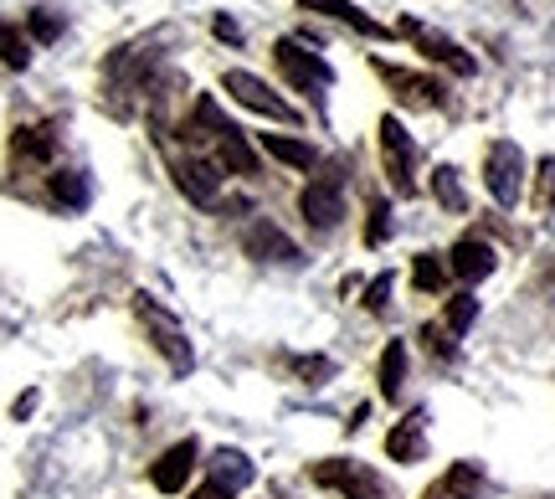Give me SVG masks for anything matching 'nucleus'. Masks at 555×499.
<instances>
[{
  "label": "nucleus",
  "instance_id": "a878e982",
  "mask_svg": "<svg viewBox=\"0 0 555 499\" xmlns=\"http://www.w3.org/2000/svg\"><path fill=\"white\" fill-rule=\"evenodd\" d=\"M0 62H5V67H26V62H31V47H26V37H21L16 26H5V21H0Z\"/></svg>",
  "mask_w": 555,
  "mask_h": 499
},
{
  "label": "nucleus",
  "instance_id": "20e7f679",
  "mask_svg": "<svg viewBox=\"0 0 555 499\" xmlns=\"http://www.w3.org/2000/svg\"><path fill=\"white\" fill-rule=\"evenodd\" d=\"M483 185L499 206H515L519 191H525V150L515 140H494L489 155H483Z\"/></svg>",
  "mask_w": 555,
  "mask_h": 499
},
{
  "label": "nucleus",
  "instance_id": "f03ea898",
  "mask_svg": "<svg viewBox=\"0 0 555 499\" xmlns=\"http://www.w3.org/2000/svg\"><path fill=\"white\" fill-rule=\"evenodd\" d=\"M309 479H314L319 489H335V495H345V499H386L380 474L356 459H319L314 469H309Z\"/></svg>",
  "mask_w": 555,
  "mask_h": 499
},
{
  "label": "nucleus",
  "instance_id": "7c9ffc66",
  "mask_svg": "<svg viewBox=\"0 0 555 499\" xmlns=\"http://www.w3.org/2000/svg\"><path fill=\"white\" fill-rule=\"evenodd\" d=\"M535 201L555 206V161H540V180H535Z\"/></svg>",
  "mask_w": 555,
  "mask_h": 499
},
{
  "label": "nucleus",
  "instance_id": "bb28decb",
  "mask_svg": "<svg viewBox=\"0 0 555 499\" xmlns=\"http://www.w3.org/2000/svg\"><path fill=\"white\" fill-rule=\"evenodd\" d=\"M474 320H478V299H474V294H457V299H448V309H442V324H448L453 335H463Z\"/></svg>",
  "mask_w": 555,
  "mask_h": 499
},
{
  "label": "nucleus",
  "instance_id": "5701e85b",
  "mask_svg": "<svg viewBox=\"0 0 555 499\" xmlns=\"http://www.w3.org/2000/svg\"><path fill=\"white\" fill-rule=\"evenodd\" d=\"M433 196L448 206V212H463L468 206V196H463V180H457L453 165H437L433 170Z\"/></svg>",
  "mask_w": 555,
  "mask_h": 499
},
{
  "label": "nucleus",
  "instance_id": "dca6fc26",
  "mask_svg": "<svg viewBox=\"0 0 555 499\" xmlns=\"http://www.w3.org/2000/svg\"><path fill=\"white\" fill-rule=\"evenodd\" d=\"M427 412H412V418H401L397 427H391V438H386V453L397 463H416L422 453H427Z\"/></svg>",
  "mask_w": 555,
  "mask_h": 499
},
{
  "label": "nucleus",
  "instance_id": "aec40b11",
  "mask_svg": "<svg viewBox=\"0 0 555 499\" xmlns=\"http://www.w3.org/2000/svg\"><path fill=\"white\" fill-rule=\"evenodd\" d=\"M262 150H268L273 161L294 165V170H314V165H319V150H314V144L294 140V135H262Z\"/></svg>",
  "mask_w": 555,
  "mask_h": 499
},
{
  "label": "nucleus",
  "instance_id": "f8f14e48",
  "mask_svg": "<svg viewBox=\"0 0 555 499\" xmlns=\"http://www.w3.org/2000/svg\"><path fill=\"white\" fill-rule=\"evenodd\" d=\"M380 78L397 88V99L401 103H412V108H437L442 103V82H433V78H416V73H406V67H391V62H371Z\"/></svg>",
  "mask_w": 555,
  "mask_h": 499
},
{
  "label": "nucleus",
  "instance_id": "b1692460",
  "mask_svg": "<svg viewBox=\"0 0 555 499\" xmlns=\"http://www.w3.org/2000/svg\"><path fill=\"white\" fill-rule=\"evenodd\" d=\"M412 283L422 289V294H437V289L448 283V263L437 258V253H422V258L412 263Z\"/></svg>",
  "mask_w": 555,
  "mask_h": 499
},
{
  "label": "nucleus",
  "instance_id": "412c9836",
  "mask_svg": "<svg viewBox=\"0 0 555 499\" xmlns=\"http://www.w3.org/2000/svg\"><path fill=\"white\" fill-rule=\"evenodd\" d=\"M401 381H406V345L391 340L386 350H380V397L397 401L401 397Z\"/></svg>",
  "mask_w": 555,
  "mask_h": 499
},
{
  "label": "nucleus",
  "instance_id": "1a4fd4ad",
  "mask_svg": "<svg viewBox=\"0 0 555 499\" xmlns=\"http://www.w3.org/2000/svg\"><path fill=\"white\" fill-rule=\"evenodd\" d=\"M242 247H247V258H258V263H283V268H298V263H304L298 242L268 217H253L242 227Z\"/></svg>",
  "mask_w": 555,
  "mask_h": 499
},
{
  "label": "nucleus",
  "instance_id": "2eb2a0df",
  "mask_svg": "<svg viewBox=\"0 0 555 499\" xmlns=\"http://www.w3.org/2000/svg\"><path fill=\"white\" fill-rule=\"evenodd\" d=\"M304 11H319V16H335L345 21L350 31H360V37H391L397 26H380L376 16H365L360 5H350V0H304Z\"/></svg>",
  "mask_w": 555,
  "mask_h": 499
},
{
  "label": "nucleus",
  "instance_id": "39448f33",
  "mask_svg": "<svg viewBox=\"0 0 555 499\" xmlns=\"http://www.w3.org/2000/svg\"><path fill=\"white\" fill-rule=\"evenodd\" d=\"M397 37L412 41V47H416V52H422L427 62H442V67H453L457 78H474V73H478V62L468 57V52H463L453 37H442V31H433V26H422V21H412V16L397 21Z\"/></svg>",
  "mask_w": 555,
  "mask_h": 499
},
{
  "label": "nucleus",
  "instance_id": "f3484780",
  "mask_svg": "<svg viewBox=\"0 0 555 499\" xmlns=\"http://www.w3.org/2000/svg\"><path fill=\"white\" fill-rule=\"evenodd\" d=\"M217 165L221 170H237V176H258V155H253V144H247V135L237 124H227L217 135Z\"/></svg>",
  "mask_w": 555,
  "mask_h": 499
},
{
  "label": "nucleus",
  "instance_id": "0eeeda50",
  "mask_svg": "<svg viewBox=\"0 0 555 499\" xmlns=\"http://www.w3.org/2000/svg\"><path fill=\"white\" fill-rule=\"evenodd\" d=\"M170 176H176V185L196 206H211V212L221 206V176L227 170L217 161H206V155H170Z\"/></svg>",
  "mask_w": 555,
  "mask_h": 499
},
{
  "label": "nucleus",
  "instance_id": "72a5a7b5",
  "mask_svg": "<svg viewBox=\"0 0 555 499\" xmlns=\"http://www.w3.org/2000/svg\"><path fill=\"white\" fill-rule=\"evenodd\" d=\"M211 31H217L221 41H242V26L232 16H217V21H211Z\"/></svg>",
  "mask_w": 555,
  "mask_h": 499
},
{
  "label": "nucleus",
  "instance_id": "c756f323",
  "mask_svg": "<svg viewBox=\"0 0 555 499\" xmlns=\"http://www.w3.org/2000/svg\"><path fill=\"white\" fill-rule=\"evenodd\" d=\"M386 299H391V273L371 279V289H365V309H371V315H386Z\"/></svg>",
  "mask_w": 555,
  "mask_h": 499
},
{
  "label": "nucleus",
  "instance_id": "c85d7f7f",
  "mask_svg": "<svg viewBox=\"0 0 555 499\" xmlns=\"http://www.w3.org/2000/svg\"><path fill=\"white\" fill-rule=\"evenodd\" d=\"M26 26H31V37H37V41H57L62 37V16H57V11H31V16H26Z\"/></svg>",
  "mask_w": 555,
  "mask_h": 499
},
{
  "label": "nucleus",
  "instance_id": "9d476101",
  "mask_svg": "<svg viewBox=\"0 0 555 499\" xmlns=\"http://www.w3.org/2000/svg\"><path fill=\"white\" fill-rule=\"evenodd\" d=\"M298 212H304V221H309L314 232H335L339 221H345V180H339V176H319L314 185H304Z\"/></svg>",
  "mask_w": 555,
  "mask_h": 499
},
{
  "label": "nucleus",
  "instance_id": "a211bd4d",
  "mask_svg": "<svg viewBox=\"0 0 555 499\" xmlns=\"http://www.w3.org/2000/svg\"><path fill=\"white\" fill-rule=\"evenodd\" d=\"M478 489H483V469H478V463H453V469L427 489V499H478Z\"/></svg>",
  "mask_w": 555,
  "mask_h": 499
},
{
  "label": "nucleus",
  "instance_id": "6ab92c4d",
  "mask_svg": "<svg viewBox=\"0 0 555 499\" xmlns=\"http://www.w3.org/2000/svg\"><path fill=\"white\" fill-rule=\"evenodd\" d=\"M11 150H16V161H52L57 155V124H21Z\"/></svg>",
  "mask_w": 555,
  "mask_h": 499
},
{
  "label": "nucleus",
  "instance_id": "473e14b6",
  "mask_svg": "<svg viewBox=\"0 0 555 499\" xmlns=\"http://www.w3.org/2000/svg\"><path fill=\"white\" fill-rule=\"evenodd\" d=\"M422 340H427V350H433V356H453V345L442 340V330H437V324H427V330H422Z\"/></svg>",
  "mask_w": 555,
  "mask_h": 499
},
{
  "label": "nucleus",
  "instance_id": "423d86ee",
  "mask_svg": "<svg viewBox=\"0 0 555 499\" xmlns=\"http://www.w3.org/2000/svg\"><path fill=\"white\" fill-rule=\"evenodd\" d=\"M380 161H386V176H391V185H397L401 196H416V144L401 129L397 114L380 119Z\"/></svg>",
  "mask_w": 555,
  "mask_h": 499
},
{
  "label": "nucleus",
  "instance_id": "393cba45",
  "mask_svg": "<svg viewBox=\"0 0 555 499\" xmlns=\"http://www.w3.org/2000/svg\"><path fill=\"white\" fill-rule=\"evenodd\" d=\"M283 366H288L298 381H309V386H319V381L335 376V360L330 356H283Z\"/></svg>",
  "mask_w": 555,
  "mask_h": 499
},
{
  "label": "nucleus",
  "instance_id": "2f4dec72",
  "mask_svg": "<svg viewBox=\"0 0 555 499\" xmlns=\"http://www.w3.org/2000/svg\"><path fill=\"white\" fill-rule=\"evenodd\" d=\"M37 392H21V397L16 401H11V418H16V422H26V418H31V412H37Z\"/></svg>",
  "mask_w": 555,
  "mask_h": 499
},
{
  "label": "nucleus",
  "instance_id": "4be33fe9",
  "mask_svg": "<svg viewBox=\"0 0 555 499\" xmlns=\"http://www.w3.org/2000/svg\"><path fill=\"white\" fill-rule=\"evenodd\" d=\"M52 201L67 206V212H82V206H88V180H82V170H57V176H52Z\"/></svg>",
  "mask_w": 555,
  "mask_h": 499
},
{
  "label": "nucleus",
  "instance_id": "ddd939ff",
  "mask_svg": "<svg viewBox=\"0 0 555 499\" xmlns=\"http://www.w3.org/2000/svg\"><path fill=\"white\" fill-rule=\"evenodd\" d=\"M206 479L217 484L227 499H237L247 484L258 479V469H253V459H247V453H232V448H221L217 459L206 463Z\"/></svg>",
  "mask_w": 555,
  "mask_h": 499
},
{
  "label": "nucleus",
  "instance_id": "4468645a",
  "mask_svg": "<svg viewBox=\"0 0 555 499\" xmlns=\"http://www.w3.org/2000/svg\"><path fill=\"white\" fill-rule=\"evenodd\" d=\"M499 268V258H494V247L483 238H463L453 247V258H448V273H457L463 283H478V279H489Z\"/></svg>",
  "mask_w": 555,
  "mask_h": 499
},
{
  "label": "nucleus",
  "instance_id": "7ed1b4c3",
  "mask_svg": "<svg viewBox=\"0 0 555 499\" xmlns=\"http://www.w3.org/2000/svg\"><path fill=\"white\" fill-rule=\"evenodd\" d=\"M273 62H278V73L294 82L298 93H319V88H330V82H335V67L319 57V52H309L304 41H294V37L273 41Z\"/></svg>",
  "mask_w": 555,
  "mask_h": 499
},
{
  "label": "nucleus",
  "instance_id": "f704fd0d",
  "mask_svg": "<svg viewBox=\"0 0 555 499\" xmlns=\"http://www.w3.org/2000/svg\"><path fill=\"white\" fill-rule=\"evenodd\" d=\"M191 499H227V495H221V489H217V484H211V479H206V484H201V489H196V495H191Z\"/></svg>",
  "mask_w": 555,
  "mask_h": 499
},
{
  "label": "nucleus",
  "instance_id": "9b49d317",
  "mask_svg": "<svg viewBox=\"0 0 555 499\" xmlns=\"http://www.w3.org/2000/svg\"><path fill=\"white\" fill-rule=\"evenodd\" d=\"M196 459H201L196 438L170 443V448H165V453L150 463V484H155L159 495H180V489H185V479L196 474Z\"/></svg>",
  "mask_w": 555,
  "mask_h": 499
},
{
  "label": "nucleus",
  "instance_id": "cd10ccee",
  "mask_svg": "<svg viewBox=\"0 0 555 499\" xmlns=\"http://www.w3.org/2000/svg\"><path fill=\"white\" fill-rule=\"evenodd\" d=\"M391 238V206L386 201H371V221H365V242L380 247V242Z\"/></svg>",
  "mask_w": 555,
  "mask_h": 499
},
{
  "label": "nucleus",
  "instance_id": "6e6552de",
  "mask_svg": "<svg viewBox=\"0 0 555 499\" xmlns=\"http://www.w3.org/2000/svg\"><path fill=\"white\" fill-rule=\"evenodd\" d=\"M221 88L232 93V99L242 103V108H253V114H262V119H278V124H298V108L294 103H283L268 88L262 78H253V73H242V67H232L227 78H221Z\"/></svg>",
  "mask_w": 555,
  "mask_h": 499
},
{
  "label": "nucleus",
  "instance_id": "f257e3e1",
  "mask_svg": "<svg viewBox=\"0 0 555 499\" xmlns=\"http://www.w3.org/2000/svg\"><path fill=\"white\" fill-rule=\"evenodd\" d=\"M134 315L144 320V330H150V340H155V350L170 360V371H176V376H185V371L196 366V350H191L185 330L176 324V315H170L165 304H155L150 294H134Z\"/></svg>",
  "mask_w": 555,
  "mask_h": 499
}]
</instances>
